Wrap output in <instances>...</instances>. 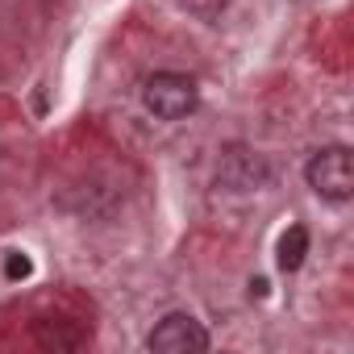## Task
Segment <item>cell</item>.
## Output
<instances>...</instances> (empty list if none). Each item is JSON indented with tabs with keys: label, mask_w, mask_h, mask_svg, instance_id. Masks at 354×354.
<instances>
[{
	"label": "cell",
	"mask_w": 354,
	"mask_h": 354,
	"mask_svg": "<svg viewBox=\"0 0 354 354\" xmlns=\"http://www.w3.org/2000/svg\"><path fill=\"white\" fill-rule=\"evenodd\" d=\"M142 104L150 117L158 121H184L196 113L201 104V88L192 75H180V71H154L146 84H142Z\"/></svg>",
	"instance_id": "1"
},
{
	"label": "cell",
	"mask_w": 354,
	"mask_h": 354,
	"mask_svg": "<svg viewBox=\"0 0 354 354\" xmlns=\"http://www.w3.org/2000/svg\"><path fill=\"white\" fill-rule=\"evenodd\" d=\"M304 180L308 188L329 201V205H346L354 196V158L346 146H321L313 150V158L304 162Z\"/></svg>",
	"instance_id": "2"
},
{
	"label": "cell",
	"mask_w": 354,
	"mask_h": 354,
	"mask_svg": "<svg viewBox=\"0 0 354 354\" xmlns=\"http://www.w3.org/2000/svg\"><path fill=\"white\" fill-rule=\"evenodd\" d=\"M146 350H154V354H201V350H209V333L192 313H167L150 329Z\"/></svg>",
	"instance_id": "3"
},
{
	"label": "cell",
	"mask_w": 354,
	"mask_h": 354,
	"mask_svg": "<svg viewBox=\"0 0 354 354\" xmlns=\"http://www.w3.org/2000/svg\"><path fill=\"white\" fill-rule=\"evenodd\" d=\"M221 184H230L238 192H259L267 184V167H263V158L254 150H238L234 146L221 158Z\"/></svg>",
	"instance_id": "4"
},
{
	"label": "cell",
	"mask_w": 354,
	"mask_h": 354,
	"mask_svg": "<svg viewBox=\"0 0 354 354\" xmlns=\"http://www.w3.org/2000/svg\"><path fill=\"white\" fill-rule=\"evenodd\" d=\"M71 321H63V317H38L34 321V337H38V346H46V350H75V346H84V329H67Z\"/></svg>",
	"instance_id": "5"
},
{
	"label": "cell",
	"mask_w": 354,
	"mask_h": 354,
	"mask_svg": "<svg viewBox=\"0 0 354 354\" xmlns=\"http://www.w3.org/2000/svg\"><path fill=\"white\" fill-rule=\"evenodd\" d=\"M304 259H308V230L304 225H288L279 234V246H275V267L292 275V271L304 267Z\"/></svg>",
	"instance_id": "6"
},
{
	"label": "cell",
	"mask_w": 354,
	"mask_h": 354,
	"mask_svg": "<svg viewBox=\"0 0 354 354\" xmlns=\"http://www.w3.org/2000/svg\"><path fill=\"white\" fill-rule=\"evenodd\" d=\"M180 5H184L192 17H201V21H217V17L225 13L230 0H180Z\"/></svg>",
	"instance_id": "7"
},
{
	"label": "cell",
	"mask_w": 354,
	"mask_h": 354,
	"mask_svg": "<svg viewBox=\"0 0 354 354\" xmlns=\"http://www.w3.org/2000/svg\"><path fill=\"white\" fill-rule=\"evenodd\" d=\"M5 275H9L13 283H17V279H30V275H34L30 254H26V250H9V254H5Z\"/></svg>",
	"instance_id": "8"
}]
</instances>
